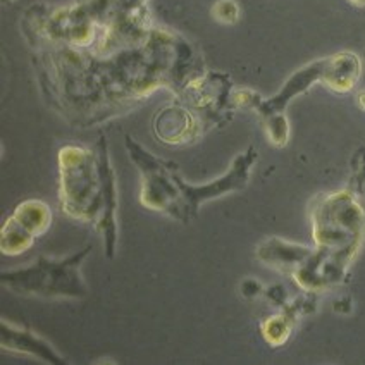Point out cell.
<instances>
[{
	"label": "cell",
	"instance_id": "1",
	"mask_svg": "<svg viewBox=\"0 0 365 365\" xmlns=\"http://www.w3.org/2000/svg\"><path fill=\"white\" fill-rule=\"evenodd\" d=\"M57 159L61 210L69 219L97 227L103 215V181L97 148L66 145Z\"/></svg>",
	"mask_w": 365,
	"mask_h": 365
},
{
	"label": "cell",
	"instance_id": "2",
	"mask_svg": "<svg viewBox=\"0 0 365 365\" xmlns=\"http://www.w3.org/2000/svg\"><path fill=\"white\" fill-rule=\"evenodd\" d=\"M91 252V247L64 259L38 257L24 267L2 274V283L12 293L36 297L43 300H81L88 293L81 276V264Z\"/></svg>",
	"mask_w": 365,
	"mask_h": 365
},
{
	"label": "cell",
	"instance_id": "3",
	"mask_svg": "<svg viewBox=\"0 0 365 365\" xmlns=\"http://www.w3.org/2000/svg\"><path fill=\"white\" fill-rule=\"evenodd\" d=\"M365 230L362 207L350 193L329 195L314 212V236L322 252L348 259L359 247Z\"/></svg>",
	"mask_w": 365,
	"mask_h": 365
},
{
	"label": "cell",
	"instance_id": "4",
	"mask_svg": "<svg viewBox=\"0 0 365 365\" xmlns=\"http://www.w3.org/2000/svg\"><path fill=\"white\" fill-rule=\"evenodd\" d=\"M126 148L133 164L142 174L140 186V203L147 209L171 215L173 219L180 217V193H178L174 171L178 164L173 160H164L153 155L138 142L126 136Z\"/></svg>",
	"mask_w": 365,
	"mask_h": 365
},
{
	"label": "cell",
	"instance_id": "5",
	"mask_svg": "<svg viewBox=\"0 0 365 365\" xmlns=\"http://www.w3.org/2000/svg\"><path fill=\"white\" fill-rule=\"evenodd\" d=\"M257 163V152L254 147L235 157L226 174L217 180L207 182V185H190L182 180L180 165L174 171V181H176L178 193H180V222H190L197 219L202 203L214 198H221L224 195L240 192L250 181V173Z\"/></svg>",
	"mask_w": 365,
	"mask_h": 365
},
{
	"label": "cell",
	"instance_id": "6",
	"mask_svg": "<svg viewBox=\"0 0 365 365\" xmlns=\"http://www.w3.org/2000/svg\"><path fill=\"white\" fill-rule=\"evenodd\" d=\"M97 153L103 181V215L101 222L97 224V231L103 238L107 259H114L115 247H118V219H115V214H118V188H115V174L106 138L98 140Z\"/></svg>",
	"mask_w": 365,
	"mask_h": 365
},
{
	"label": "cell",
	"instance_id": "7",
	"mask_svg": "<svg viewBox=\"0 0 365 365\" xmlns=\"http://www.w3.org/2000/svg\"><path fill=\"white\" fill-rule=\"evenodd\" d=\"M2 348L6 351L36 356L41 362L52 365L68 364V360L62 359L38 334L33 333L30 329H21L18 326H11L7 321H2Z\"/></svg>",
	"mask_w": 365,
	"mask_h": 365
},
{
	"label": "cell",
	"instance_id": "8",
	"mask_svg": "<svg viewBox=\"0 0 365 365\" xmlns=\"http://www.w3.org/2000/svg\"><path fill=\"white\" fill-rule=\"evenodd\" d=\"M360 61L355 53L341 52L326 59L322 83L338 93L350 91L359 81Z\"/></svg>",
	"mask_w": 365,
	"mask_h": 365
},
{
	"label": "cell",
	"instance_id": "9",
	"mask_svg": "<svg viewBox=\"0 0 365 365\" xmlns=\"http://www.w3.org/2000/svg\"><path fill=\"white\" fill-rule=\"evenodd\" d=\"M257 255L264 264L284 269L292 267V265L305 264L312 257V250L307 247H300V245L284 243L281 240L272 238L259 248Z\"/></svg>",
	"mask_w": 365,
	"mask_h": 365
},
{
	"label": "cell",
	"instance_id": "10",
	"mask_svg": "<svg viewBox=\"0 0 365 365\" xmlns=\"http://www.w3.org/2000/svg\"><path fill=\"white\" fill-rule=\"evenodd\" d=\"M18 221L26 227L33 236L45 235L52 226V210L51 207L41 200H24L21 202L12 212Z\"/></svg>",
	"mask_w": 365,
	"mask_h": 365
},
{
	"label": "cell",
	"instance_id": "11",
	"mask_svg": "<svg viewBox=\"0 0 365 365\" xmlns=\"http://www.w3.org/2000/svg\"><path fill=\"white\" fill-rule=\"evenodd\" d=\"M35 240L36 236H33L14 215H11L4 222L2 231H0V250L7 257L21 255L30 250Z\"/></svg>",
	"mask_w": 365,
	"mask_h": 365
},
{
	"label": "cell",
	"instance_id": "12",
	"mask_svg": "<svg viewBox=\"0 0 365 365\" xmlns=\"http://www.w3.org/2000/svg\"><path fill=\"white\" fill-rule=\"evenodd\" d=\"M265 131H267L269 140L276 147H284L289 136V124L283 112H274V114L264 115Z\"/></svg>",
	"mask_w": 365,
	"mask_h": 365
},
{
	"label": "cell",
	"instance_id": "13",
	"mask_svg": "<svg viewBox=\"0 0 365 365\" xmlns=\"http://www.w3.org/2000/svg\"><path fill=\"white\" fill-rule=\"evenodd\" d=\"M289 331H292V322L286 315H274L267 319L262 326V334L271 345H281L288 339Z\"/></svg>",
	"mask_w": 365,
	"mask_h": 365
},
{
	"label": "cell",
	"instance_id": "14",
	"mask_svg": "<svg viewBox=\"0 0 365 365\" xmlns=\"http://www.w3.org/2000/svg\"><path fill=\"white\" fill-rule=\"evenodd\" d=\"M212 14L219 23L235 24L238 21L240 7L235 0H217L212 7Z\"/></svg>",
	"mask_w": 365,
	"mask_h": 365
},
{
	"label": "cell",
	"instance_id": "15",
	"mask_svg": "<svg viewBox=\"0 0 365 365\" xmlns=\"http://www.w3.org/2000/svg\"><path fill=\"white\" fill-rule=\"evenodd\" d=\"M354 168H355V173H356V180H359L360 192L365 195V148H364V150H360L355 155Z\"/></svg>",
	"mask_w": 365,
	"mask_h": 365
},
{
	"label": "cell",
	"instance_id": "16",
	"mask_svg": "<svg viewBox=\"0 0 365 365\" xmlns=\"http://www.w3.org/2000/svg\"><path fill=\"white\" fill-rule=\"evenodd\" d=\"M359 103H360V107L365 110V90L359 93Z\"/></svg>",
	"mask_w": 365,
	"mask_h": 365
},
{
	"label": "cell",
	"instance_id": "17",
	"mask_svg": "<svg viewBox=\"0 0 365 365\" xmlns=\"http://www.w3.org/2000/svg\"><path fill=\"white\" fill-rule=\"evenodd\" d=\"M354 6H359V7H364L365 6V0H350Z\"/></svg>",
	"mask_w": 365,
	"mask_h": 365
}]
</instances>
